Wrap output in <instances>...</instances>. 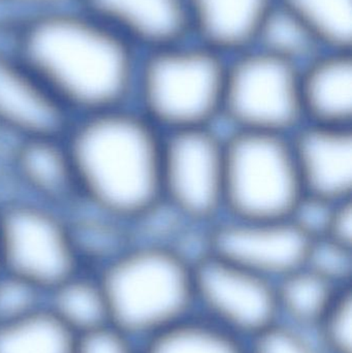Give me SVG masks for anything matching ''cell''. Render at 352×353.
Segmentation results:
<instances>
[{"mask_svg":"<svg viewBox=\"0 0 352 353\" xmlns=\"http://www.w3.org/2000/svg\"><path fill=\"white\" fill-rule=\"evenodd\" d=\"M322 50L352 51V0H277Z\"/></svg>","mask_w":352,"mask_h":353,"instance_id":"7402d4cb","label":"cell"},{"mask_svg":"<svg viewBox=\"0 0 352 353\" xmlns=\"http://www.w3.org/2000/svg\"><path fill=\"white\" fill-rule=\"evenodd\" d=\"M225 137L215 126L163 134L161 197L196 225L225 216Z\"/></svg>","mask_w":352,"mask_h":353,"instance_id":"ba28073f","label":"cell"},{"mask_svg":"<svg viewBox=\"0 0 352 353\" xmlns=\"http://www.w3.org/2000/svg\"><path fill=\"white\" fill-rule=\"evenodd\" d=\"M8 192L68 211L81 201L74 161L64 137L17 141L6 163Z\"/></svg>","mask_w":352,"mask_h":353,"instance_id":"7c38bea8","label":"cell"},{"mask_svg":"<svg viewBox=\"0 0 352 353\" xmlns=\"http://www.w3.org/2000/svg\"><path fill=\"white\" fill-rule=\"evenodd\" d=\"M2 194L1 186H0V195Z\"/></svg>","mask_w":352,"mask_h":353,"instance_id":"1f68e13d","label":"cell"},{"mask_svg":"<svg viewBox=\"0 0 352 353\" xmlns=\"http://www.w3.org/2000/svg\"><path fill=\"white\" fill-rule=\"evenodd\" d=\"M324 238L352 247V199L338 201L335 205L328 232Z\"/></svg>","mask_w":352,"mask_h":353,"instance_id":"4dcf8cb0","label":"cell"},{"mask_svg":"<svg viewBox=\"0 0 352 353\" xmlns=\"http://www.w3.org/2000/svg\"><path fill=\"white\" fill-rule=\"evenodd\" d=\"M337 203L304 193L289 219L310 241L324 238Z\"/></svg>","mask_w":352,"mask_h":353,"instance_id":"83f0119b","label":"cell"},{"mask_svg":"<svg viewBox=\"0 0 352 353\" xmlns=\"http://www.w3.org/2000/svg\"><path fill=\"white\" fill-rule=\"evenodd\" d=\"M50 310L76 336L110 323L107 299L94 272H79L48 292Z\"/></svg>","mask_w":352,"mask_h":353,"instance_id":"ac0fdd59","label":"cell"},{"mask_svg":"<svg viewBox=\"0 0 352 353\" xmlns=\"http://www.w3.org/2000/svg\"><path fill=\"white\" fill-rule=\"evenodd\" d=\"M64 140L83 203L132 226L163 199V134L132 105L74 117Z\"/></svg>","mask_w":352,"mask_h":353,"instance_id":"7a4b0ae2","label":"cell"},{"mask_svg":"<svg viewBox=\"0 0 352 353\" xmlns=\"http://www.w3.org/2000/svg\"><path fill=\"white\" fill-rule=\"evenodd\" d=\"M0 21H1V17H0Z\"/></svg>","mask_w":352,"mask_h":353,"instance_id":"836d02e7","label":"cell"},{"mask_svg":"<svg viewBox=\"0 0 352 353\" xmlns=\"http://www.w3.org/2000/svg\"><path fill=\"white\" fill-rule=\"evenodd\" d=\"M291 143L304 193L352 199V128L304 122Z\"/></svg>","mask_w":352,"mask_h":353,"instance_id":"4fadbf2b","label":"cell"},{"mask_svg":"<svg viewBox=\"0 0 352 353\" xmlns=\"http://www.w3.org/2000/svg\"><path fill=\"white\" fill-rule=\"evenodd\" d=\"M314 331L326 353H352V286L339 292Z\"/></svg>","mask_w":352,"mask_h":353,"instance_id":"484cf974","label":"cell"},{"mask_svg":"<svg viewBox=\"0 0 352 353\" xmlns=\"http://www.w3.org/2000/svg\"><path fill=\"white\" fill-rule=\"evenodd\" d=\"M0 268L43 294L83 271L66 212L14 193L0 196Z\"/></svg>","mask_w":352,"mask_h":353,"instance_id":"8992f818","label":"cell"},{"mask_svg":"<svg viewBox=\"0 0 352 353\" xmlns=\"http://www.w3.org/2000/svg\"><path fill=\"white\" fill-rule=\"evenodd\" d=\"M0 39L74 117L132 105L141 53L82 6L2 19Z\"/></svg>","mask_w":352,"mask_h":353,"instance_id":"6da1fadb","label":"cell"},{"mask_svg":"<svg viewBox=\"0 0 352 353\" xmlns=\"http://www.w3.org/2000/svg\"><path fill=\"white\" fill-rule=\"evenodd\" d=\"M140 353H249L247 341L211 323L190 315L145 340Z\"/></svg>","mask_w":352,"mask_h":353,"instance_id":"ffe728a7","label":"cell"},{"mask_svg":"<svg viewBox=\"0 0 352 353\" xmlns=\"http://www.w3.org/2000/svg\"><path fill=\"white\" fill-rule=\"evenodd\" d=\"M254 48L300 68L324 51L303 24L278 2L265 22Z\"/></svg>","mask_w":352,"mask_h":353,"instance_id":"603a6c76","label":"cell"},{"mask_svg":"<svg viewBox=\"0 0 352 353\" xmlns=\"http://www.w3.org/2000/svg\"><path fill=\"white\" fill-rule=\"evenodd\" d=\"M0 273H1V268H0Z\"/></svg>","mask_w":352,"mask_h":353,"instance_id":"d6a6232c","label":"cell"},{"mask_svg":"<svg viewBox=\"0 0 352 353\" xmlns=\"http://www.w3.org/2000/svg\"><path fill=\"white\" fill-rule=\"evenodd\" d=\"M196 311L247 341L280 319L276 284L208 252L194 263Z\"/></svg>","mask_w":352,"mask_h":353,"instance_id":"9c48e42d","label":"cell"},{"mask_svg":"<svg viewBox=\"0 0 352 353\" xmlns=\"http://www.w3.org/2000/svg\"><path fill=\"white\" fill-rule=\"evenodd\" d=\"M303 195L291 136L233 132L225 137V216L287 219Z\"/></svg>","mask_w":352,"mask_h":353,"instance_id":"5b68a950","label":"cell"},{"mask_svg":"<svg viewBox=\"0 0 352 353\" xmlns=\"http://www.w3.org/2000/svg\"><path fill=\"white\" fill-rule=\"evenodd\" d=\"M43 294L31 284L0 273V325L12 323L43 308L41 306Z\"/></svg>","mask_w":352,"mask_h":353,"instance_id":"4316f807","label":"cell"},{"mask_svg":"<svg viewBox=\"0 0 352 353\" xmlns=\"http://www.w3.org/2000/svg\"><path fill=\"white\" fill-rule=\"evenodd\" d=\"M222 119L231 132L291 136L305 122L300 66L258 48L229 58Z\"/></svg>","mask_w":352,"mask_h":353,"instance_id":"52a82bcc","label":"cell"},{"mask_svg":"<svg viewBox=\"0 0 352 353\" xmlns=\"http://www.w3.org/2000/svg\"><path fill=\"white\" fill-rule=\"evenodd\" d=\"M227 63L192 39L141 53L132 105L163 134L214 126Z\"/></svg>","mask_w":352,"mask_h":353,"instance_id":"277c9868","label":"cell"},{"mask_svg":"<svg viewBox=\"0 0 352 353\" xmlns=\"http://www.w3.org/2000/svg\"><path fill=\"white\" fill-rule=\"evenodd\" d=\"M82 0H0L2 19L20 18L79 6Z\"/></svg>","mask_w":352,"mask_h":353,"instance_id":"f546056e","label":"cell"},{"mask_svg":"<svg viewBox=\"0 0 352 353\" xmlns=\"http://www.w3.org/2000/svg\"><path fill=\"white\" fill-rule=\"evenodd\" d=\"M80 6L140 53L191 39L186 0H82Z\"/></svg>","mask_w":352,"mask_h":353,"instance_id":"5bb4252c","label":"cell"},{"mask_svg":"<svg viewBox=\"0 0 352 353\" xmlns=\"http://www.w3.org/2000/svg\"><path fill=\"white\" fill-rule=\"evenodd\" d=\"M305 122L352 128V51L324 50L300 68Z\"/></svg>","mask_w":352,"mask_h":353,"instance_id":"2e32d148","label":"cell"},{"mask_svg":"<svg viewBox=\"0 0 352 353\" xmlns=\"http://www.w3.org/2000/svg\"><path fill=\"white\" fill-rule=\"evenodd\" d=\"M209 252L277 281L302 267L310 240L287 219L222 216L208 228Z\"/></svg>","mask_w":352,"mask_h":353,"instance_id":"30bf717a","label":"cell"},{"mask_svg":"<svg viewBox=\"0 0 352 353\" xmlns=\"http://www.w3.org/2000/svg\"><path fill=\"white\" fill-rule=\"evenodd\" d=\"M249 353H326L314 330L279 319L247 340Z\"/></svg>","mask_w":352,"mask_h":353,"instance_id":"cb8c5ba5","label":"cell"},{"mask_svg":"<svg viewBox=\"0 0 352 353\" xmlns=\"http://www.w3.org/2000/svg\"><path fill=\"white\" fill-rule=\"evenodd\" d=\"M76 336L43 308L0 325V353H74Z\"/></svg>","mask_w":352,"mask_h":353,"instance_id":"44dd1931","label":"cell"},{"mask_svg":"<svg viewBox=\"0 0 352 353\" xmlns=\"http://www.w3.org/2000/svg\"><path fill=\"white\" fill-rule=\"evenodd\" d=\"M275 284L280 319L309 330L316 329L343 290L304 265L283 276Z\"/></svg>","mask_w":352,"mask_h":353,"instance_id":"d6986e66","label":"cell"},{"mask_svg":"<svg viewBox=\"0 0 352 353\" xmlns=\"http://www.w3.org/2000/svg\"><path fill=\"white\" fill-rule=\"evenodd\" d=\"M74 116L32 70L0 39V137H64Z\"/></svg>","mask_w":352,"mask_h":353,"instance_id":"8fae6325","label":"cell"},{"mask_svg":"<svg viewBox=\"0 0 352 353\" xmlns=\"http://www.w3.org/2000/svg\"><path fill=\"white\" fill-rule=\"evenodd\" d=\"M83 269L96 273L132 242V226L80 201L66 211Z\"/></svg>","mask_w":352,"mask_h":353,"instance_id":"e0dca14e","label":"cell"},{"mask_svg":"<svg viewBox=\"0 0 352 353\" xmlns=\"http://www.w3.org/2000/svg\"><path fill=\"white\" fill-rule=\"evenodd\" d=\"M277 0H186L190 37L227 58L256 47Z\"/></svg>","mask_w":352,"mask_h":353,"instance_id":"9a60e30c","label":"cell"},{"mask_svg":"<svg viewBox=\"0 0 352 353\" xmlns=\"http://www.w3.org/2000/svg\"><path fill=\"white\" fill-rule=\"evenodd\" d=\"M194 265L173 247L132 242L96 272L110 323L145 341L196 313Z\"/></svg>","mask_w":352,"mask_h":353,"instance_id":"3957f363","label":"cell"},{"mask_svg":"<svg viewBox=\"0 0 352 353\" xmlns=\"http://www.w3.org/2000/svg\"><path fill=\"white\" fill-rule=\"evenodd\" d=\"M140 350L134 346V338L111 323L76 336L74 346V353H140Z\"/></svg>","mask_w":352,"mask_h":353,"instance_id":"f1b7e54d","label":"cell"},{"mask_svg":"<svg viewBox=\"0 0 352 353\" xmlns=\"http://www.w3.org/2000/svg\"><path fill=\"white\" fill-rule=\"evenodd\" d=\"M304 267L339 288L352 286V247L329 238L310 241Z\"/></svg>","mask_w":352,"mask_h":353,"instance_id":"d4e9b609","label":"cell"}]
</instances>
